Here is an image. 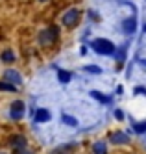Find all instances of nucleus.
Listing matches in <instances>:
<instances>
[{"mask_svg": "<svg viewBox=\"0 0 146 154\" xmlns=\"http://www.w3.org/2000/svg\"><path fill=\"white\" fill-rule=\"evenodd\" d=\"M111 143H117V145H120V143H128V136L122 134V132H115V134H111Z\"/></svg>", "mask_w": 146, "mask_h": 154, "instance_id": "obj_6", "label": "nucleus"}, {"mask_svg": "<svg viewBox=\"0 0 146 154\" xmlns=\"http://www.w3.org/2000/svg\"><path fill=\"white\" fill-rule=\"evenodd\" d=\"M78 19H80V11L72 8V9H69V11L63 15V24H65V26H69V28H72V26L78 23Z\"/></svg>", "mask_w": 146, "mask_h": 154, "instance_id": "obj_2", "label": "nucleus"}, {"mask_svg": "<svg viewBox=\"0 0 146 154\" xmlns=\"http://www.w3.org/2000/svg\"><path fill=\"white\" fill-rule=\"evenodd\" d=\"M144 30H146V26H144Z\"/></svg>", "mask_w": 146, "mask_h": 154, "instance_id": "obj_21", "label": "nucleus"}, {"mask_svg": "<svg viewBox=\"0 0 146 154\" xmlns=\"http://www.w3.org/2000/svg\"><path fill=\"white\" fill-rule=\"evenodd\" d=\"M22 112H24V104H22L20 100L13 102V106H11V117H13V119H20Z\"/></svg>", "mask_w": 146, "mask_h": 154, "instance_id": "obj_4", "label": "nucleus"}, {"mask_svg": "<svg viewBox=\"0 0 146 154\" xmlns=\"http://www.w3.org/2000/svg\"><path fill=\"white\" fill-rule=\"evenodd\" d=\"M6 61H13L15 60V56H13V54H11V52H4V56H2Z\"/></svg>", "mask_w": 146, "mask_h": 154, "instance_id": "obj_17", "label": "nucleus"}, {"mask_svg": "<svg viewBox=\"0 0 146 154\" xmlns=\"http://www.w3.org/2000/svg\"><path fill=\"white\" fill-rule=\"evenodd\" d=\"M87 71H89V72H100V69L96 67V65H89V67H87Z\"/></svg>", "mask_w": 146, "mask_h": 154, "instance_id": "obj_18", "label": "nucleus"}, {"mask_svg": "<svg viewBox=\"0 0 146 154\" xmlns=\"http://www.w3.org/2000/svg\"><path fill=\"white\" fill-rule=\"evenodd\" d=\"M55 39H58V32H55V28H48L46 32H43V35H41V41L44 43V45H52Z\"/></svg>", "mask_w": 146, "mask_h": 154, "instance_id": "obj_3", "label": "nucleus"}, {"mask_svg": "<svg viewBox=\"0 0 146 154\" xmlns=\"http://www.w3.org/2000/svg\"><path fill=\"white\" fill-rule=\"evenodd\" d=\"M91 95H93L94 98H98L100 102H109V97H106V95H102V93H98V91H91Z\"/></svg>", "mask_w": 146, "mask_h": 154, "instance_id": "obj_14", "label": "nucleus"}, {"mask_svg": "<svg viewBox=\"0 0 146 154\" xmlns=\"http://www.w3.org/2000/svg\"><path fill=\"white\" fill-rule=\"evenodd\" d=\"M0 154H2V152H0Z\"/></svg>", "mask_w": 146, "mask_h": 154, "instance_id": "obj_22", "label": "nucleus"}, {"mask_svg": "<svg viewBox=\"0 0 146 154\" xmlns=\"http://www.w3.org/2000/svg\"><path fill=\"white\" fill-rule=\"evenodd\" d=\"M135 130L139 132V134H142V132H146V123H139V125H135Z\"/></svg>", "mask_w": 146, "mask_h": 154, "instance_id": "obj_16", "label": "nucleus"}, {"mask_svg": "<svg viewBox=\"0 0 146 154\" xmlns=\"http://www.w3.org/2000/svg\"><path fill=\"white\" fill-rule=\"evenodd\" d=\"M9 141H11V145H13V147H19V149H24V145H26V139L22 137V136H13Z\"/></svg>", "mask_w": 146, "mask_h": 154, "instance_id": "obj_8", "label": "nucleus"}, {"mask_svg": "<svg viewBox=\"0 0 146 154\" xmlns=\"http://www.w3.org/2000/svg\"><path fill=\"white\" fill-rule=\"evenodd\" d=\"M58 78H59L63 84H67V82H70V72H67V71H59V72H58Z\"/></svg>", "mask_w": 146, "mask_h": 154, "instance_id": "obj_13", "label": "nucleus"}, {"mask_svg": "<svg viewBox=\"0 0 146 154\" xmlns=\"http://www.w3.org/2000/svg\"><path fill=\"white\" fill-rule=\"evenodd\" d=\"M93 48L98 52V54H113L115 52V45L107 39H96L93 43Z\"/></svg>", "mask_w": 146, "mask_h": 154, "instance_id": "obj_1", "label": "nucleus"}, {"mask_svg": "<svg viewBox=\"0 0 146 154\" xmlns=\"http://www.w3.org/2000/svg\"><path fill=\"white\" fill-rule=\"evenodd\" d=\"M2 89H4V91H15L17 87H15V85H9L7 82H4V84L0 82V91H2Z\"/></svg>", "mask_w": 146, "mask_h": 154, "instance_id": "obj_15", "label": "nucleus"}, {"mask_svg": "<svg viewBox=\"0 0 146 154\" xmlns=\"http://www.w3.org/2000/svg\"><path fill=\"white\" fill-rule=\"evenodd\" d=\"M6 80H11L13 84H20V76L15 71H6Z\"/></svg>", "mask_w": 146, "mask_h": 154, "instance_id": "obj_11", "label": "nucleus"}, {"mask_svg": "<svg viewBox=\"0 0 146 154\" xmlns=\"http://www.w3.org/2000/svg\"><path fill=\"white\" fill-rule=\"evenodd\" d=\"M20 154H30V152H26V150H22V152H20Z\"/></svg>", "mask_w": 146, "mask_h": 154, "instance_id": "obj_20", "label": "nucleus"}, {"mask_svg": "<svg viewBox=\"0 0 146 154\" xmlns=\"http://www.w3.org/2000/svg\"><path fill=\"white\" fill-rule=\"evenodd\" d=\"M93 150H94V154H107V149H106V143H104V141H98V143H94Z\"/></svg>", "mask_w": 146, "mask_h": 154, "instance_id": "obj_10", "label": "nucleus"}, {"mask_svg": "<svg viewBox=\"0 0 146 154\" xmlns=\"http://www.w3.org/2000/svg\"><path fill=\"white\" fill-rule=\"evenodd\" d=\"M35 121L37 123H46V121H50V112L48 109H39L37 115H35Z\"/></svg>", "mask_w": 146, "mask_h": 154, "instance_id": "obj_7", "label": "nucleus"}, {"mask_svg": "<svg viewBox=\"0 0 146 154\" xmlns=\"http://www.w3.org/2000/svg\"><path fill=\"white\" fill-rule=\"evenodd\" d=\"M74 150H76V143H69V145H65V147L55 149L52 154H72Z\"/></svg>", "mask_w": 146, "mask_h": 154, "instance_id": "obj_5", "label": "nucleus"}, {"mask_svg": "<svg viewBox=\"0 0 146 154\" xmlns=\"http://www.w3.org/2000/svg\"><path fill=\"white\" fill-rule=\"evenodd\" d=\"M135 24H137L135 19H128V20H124V32H126V34H133V32H135Z\"/></svg>", "mask_w": 146, "mask_h": 154, "instance_id": "obj_9", "label": "nucleus"}, {"mask_svg": "<svg viewBox=\"0 0 146 154\" xmlns=\"http://www.w3.org/2000/svg\"><path fill=\"white\" fill-rule=\"evenodd\" d=\"M115 117H117V119H124V113H122L120 109H117V112H115Z\"/></svg>", "mask_w": 146, "mask_h": 154, "instance_id": "obj_19", "label": "nucleus"}, {"mask_svg": "<svg viewBox=\"0 0 146 154\" xmlns=\"http://www.w3.org/2000/svg\"><path fill=\"white\" fill-rule=\"evenodd\" d=\"M61 121H63L65 125H69V126H76V125H78V121H76L74 117H70V115H67V113L61 117Z\"/></svg>", "mask_w": 146, "mask_h": 154, "instance_id": "obj_12", "label": "nucleus"}]
</instances>
